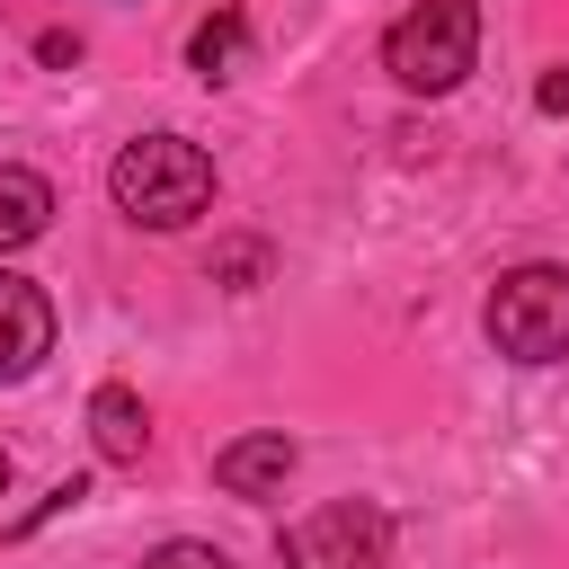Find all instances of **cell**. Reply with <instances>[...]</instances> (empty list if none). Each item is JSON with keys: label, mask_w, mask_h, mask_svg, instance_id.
I'll list each match as a JSON object with an SVG mask.
<instances>
[{"label": "cell", "mask_w": 569, "mask_h": 569, "mask_svg": "<svg viewBox=\"0 0 569 569\" xmlns=\"http://www.w3.org/2000/svg\"><path fill=\"white\" fill-rule=\"evenodd\" d=\"M44 356H53V302L36 276L0 267V382H27Z\"/></svg>", "instance_id": "5b68a950"}, {"label": "cell", "mask_w": 569, "mask_h": 569, "mask_svg": "<svg viewBox=\"0 0 569 569\" xmlns=\"http://www.w3.org/2000/svg\"><path fill=\"white\" fill-rule=\"evenodd\" d=\"M284 471H293V436H284V427L231 436V445L213 453V480H222L231 498H276V489H284Z\"/></svg>", "instance_id": "8992f818"}, {"label": "cell", "mask_w": 569, "mask_h": 569, "mask_svg": "<svg viewBox=\"0 0 569 569\" xmlns=\"http://www.w3.org/2000/svg\"><path fill=\"white\" fill-rule=\"evenodd\" d=\"M471 62H480V9H471V0H418V9L391 18V36H382V71H391L400 89H418V98L462 89Z\"/></svg>", "instance_id": "7a4b0ae2"}, {"label": "cell", "mask_w": 569, "mask_h": 569, "mask_svg": "<svg viewBox=\"0 0 569 569\" xmlns=\"http://www.w3.org/2000/svg\"><path fill=\"white\" fill-rule=\"evenodd\" d=\"M89 436H98L107 462H142V453H151V409H142L124 382H98V391H89Z\"/></svg>", "instance_id": "52a82bcc"}, {"label": "cell", "mask_w": 569, "mask_h": 569, "mask_svg": "<svg viewBox=\"0 0 569 569\" xmlns=\"http://www.w3.org/2000/svg\"><path fill=\"white\" fill-rule=\"evenodd\" d=\"M391 560V516L373 498H329L311 525L284 533V569H382Z\"/></svg>", "instance_id": "277c9868"}, {"label": "cell", "mask_w": 569, "mask_h": 569, "mask_svg": "<svg viewBox=\"0 0 569 569\" xmlns=\"http://www.w3.org/2000/svg\"><path fill=\"white\" fill-rule=\"evenodd\" d=\"M187 62H196L204 80H231V71L249 62V18H240V9H213V18L187 36Z\"/></svg>", "instance_id": "9c48e42d"}, {"label": "cell", "mask_w": 569, "mask_h": 569, "mask_svg": "<svg viewBox=\"0 0 569 569\" xmlns=\"http://www.w3.org/2000/svg\"><path fill=\"white\" fill-rule=\"evenodd\" d=\"M44 222H53V187H44L36 169L0 160V258L27 249V240H44Z\"/></svg>", "instance_id": "ba28073f"}, {"label": "cell", "mask_w": 569, "mask_h": 569, "mask_svg": "<svg viewBox=\"0 0 569 569\" xmlns=\"http://www.w3.org/2000/svg\"><path fill=\"white\" fill-rule=\"evenodd\" d=\"M489 347L516 356V365H560L569 356V267L533 258V267H507L489 284Z\"/></svg>", "instance_id": "3957f363"}, {"label": "cell", "mask_w": 569, "mask_h": 569, "mask_svg": "<svg viewBox=\"0 0 569 569\" xmlns=\"http://www.w3.org/2000/svg\"><path fill=\"white\" fill-rule=\"evenodd\" d=\"M0 489H9V453H0Z\"/></svg>", "instance_id": "4fadbf2b"}, {"label": "cell", "mask_w": 569, "mask_h": 569, "mask_svg": "<svg viewBox=\"0 0 569 569\" xmlns=\"http://www.w3.org/2000/svg\"><path fill=\"white\" fill-rule=\"evenodd\" d=\"M107 196H116L142 231H178V222H196V213L213 204V160H204V142H187V133H142V142L116 151Z\"/></svg>", "instance_id": "6da1fadb"}, {"label": "cell", "mask_w": 569, "mask_h": 569, "mask_svg": "<svg viewBox=\"0 0 569 569\" xmlns=\"http://www.w3.org/2000/svg\"><path fill=\"white\" fill-rule=\"evenodd\" d=\"M258 267H267V249H258V240H240V249H222V276H231L240 293H249V276H258Z\"/></svg>", "instance_id": "8fae6325"}, {"label": "cell", "mask_w": 569, "mask_h": 569, "mask_svg": "<svg viewBox=\"0 0 569 569\" xmlns=\"http://www.w3.org/2000/svg\"><path fill=\"white\" fill-rule=\"evenodd\" d=\"M142 569H231V560H222L213 542H160V551H151Z\"/></svg>", "instance_id": "30bf717a"}, {"label": "cell", "mask_w": 569, "mask_h": 569, "mask_svg": "<svg viewBox=\"0 0 569 569\" xmlns=\"http://www.w3.org/2000/svg\"><path fill=\"white\" fill-rule=\"evenodd\" d=\"M542 107H551V116L569 107V71H551V80H542Z\"/></svg>", "instance_id": "7c38bea8"}]
</instances>
